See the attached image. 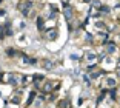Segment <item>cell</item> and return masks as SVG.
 I'll return each mask as SVG.
<instances>
[{"label": "cell", "instance_id": "6", "mask_svg": "<svg viewBox=\"0 0 120 108\" xmlns=\"http://www.w3.org/2000/svg\"><path fill=\"white\" fill-rule=\"evenodd\" d=\"M42 66H43V70H51V68H52V62H51L49 59H43Z\"/></svg>", "mask_w": 120, "mask_h": 108}, {"label": "cell", "instance_id": "7", "mask_svg": "<svg viewBox=\"0 0 120 108\" xmlns=\"http://www.w3.org/2000/svg\"><path fill=\"white\" fill-rule=\"evenodd\" d=\"M83 2H86V3H91V0H83Z\"/></svg>", "mask_w": 120, "mask_h": 108}, {"label": "cell", "instance_id": "4", "mask_svg": "<svg viewBox=\"0 0 120 108\" xmlns=\"http://www.w3.org/2000/svg\"><path fill=\"white\" fill-rule=\"evenodd\" d=\"M63 16L68 22L72 20V19H74V8H71L69 5H65L63 6Z\"/></svg>", "mask_w": 120, "mask_h": 108}, {"label": "cell", "instance_id": "3", "mask_svg": "<svg viewBox=\"0 0 120 108\" xmlns=\"http://www.w3.org/2000/svg\"><path fill=\"white\" fill-rule=\"evenodd\" d=\"M42 36L46 39V40H49V42H52V40H56V39L59 37V34H57V29H56V28L45 29V31L42 32Z\"/></svg>", "mask_w": 120, "mask_h": 108}, {"label": "cell", "instance_id": "5", "mask_svg": "<svg viewBox=\"0 0 120 108\" xmlns=\"http://www.w3.org/2000/svg\"><path fill=\"white\" fill-rule=\"evenodd\" d=\"M105 87L109 90V88H116L117 87V77H111V76H108V77H105Z\"/></svg>", "mask_w": 120, "mask_h": 108}, {"label": "cell", "instance_id": "2", "mask_svg": "<svg viewBox=\"0 0 120 108\" xmlns=\"http://www.w3.org/2000/svg\"><path fill=\"white\" fill-rule=\"evenodd\" d=\"M105 52L108 56H116L119 52V46L114 42H105Z\"/></svg>", "mask_w": 120, "mask_h": 108}, {"label": "cell", "instance_id": "1", "mask_svg": "<svg viewBox=\"0 0 120 108\" xmlns=\"http://www.w3.org/2000/svg\"><path fill=\"white\" fill-rule=\"evenodd\" d=\"M34 6H35V5L31 3V2H28V0H22L20 3H19V11H20L25 17L32 19V17H34V11L37 9V8H34Z\"/></svg>", "mask_w": 120, "mask_h": 108}]
</instances>
